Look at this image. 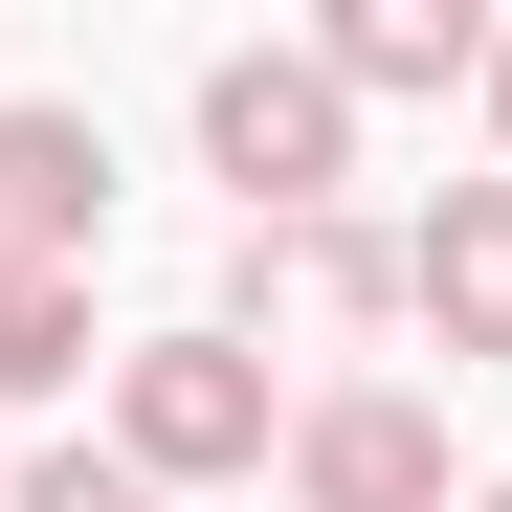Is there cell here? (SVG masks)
<instances>
[{
	"instance_id": "obj_1",
	"label": "cell",
	"mask_w": 512,
	"mask_h": 512,
	"mask_svg": "<svg viewBox=\"0 0 512 512\" xmlns=\"http://www.w3.org/2000/svg\"><path fill=\"white\" fill-rule=\"evenodd\" d=\"M112 468L179 512V490H245V468H290V401L245 334H134L112 357Z\"/></svg>"
},
{
	"instance_id": "obj_5",
	"label": "cell",
	"mask_w": 512,
	"mask_h": 512,
	"mask_svg": "<svg viewBox=\"0 0 512 512\" xmlns=\"http://www.w3.org/2000/svg\"><path fill=\"white\" fill-rule=\"evenodd\" d=\"M112 245V134L90 112H0V268H90Z\"/></svg>"
},
{
	"instance_id": "obj_4",
	"label": "cell",
	"mask_w": 512,
	"mask_h": 512,
	"mask_svg": "<svg viewBox=\"0 0 512 512\" xmlns=\"http://www.w3.org/2000/svg\"><path fill=\"white\" fill-rule=\"evenodd\" d=\"M401 312L446 334V357H512V179H446L401 223Z\"/></svg>"
},
{
	"instance_id": "obj_7",
	"label": "cell",
	"mask_w": 512,
	"mask_h": 512,
	"mask_svg": "<svg viewBox=\"0 0 512 512\" xmlns=\"http://www.w3.org/2000/svg\"><path fill=\"white\" fill-rule=\"evenodd\" d=\"M245 312H334V334H379L401 312V223H245Z\"/></svg>"
},
{
	"instance_id": "obj_8",
	"label": "cell",
	"mask_w": 512,
	"mask_h": 512,
	"mask_svg": "<svg viewBox=\"0 0 512 512\" xmlns=\"http://www.w3.org/2000/svg\"><path fill=\"white\" fill-rule=\"evenodd\" d=\"M90 357V268H0V401H45Z\"/></svg>"
},
{
	"instance_id": "obj_2",
	"label": "cell",
	"mask_w": 512,
	"mask_h": 512,
	"mask_svg": "<svg viewBox=\"0 0 512 512\" xmlns=\"http://www.w3.org/2000/svg\"><path fill=\"white\" fill-rule=\"evenodd\" d=\"M201 156L245 179V223H334V179H357V90H334L312 45H223V67H201Z\"/></svg>"
},
{
	"instance_id": "obj_3",
	"label": "cell",
	"mask_w": 512,
	"mask_h": 512,
	"mask_svg": "<svg viewBox=\"0 0 512 512\" xmlns=\"http://www.w3.org/2000/svg\"><path fill=\"white\" fill-rule=\"evenodd\" d=\"M290 512H446V401H401V379L290 401Z\"/></svg>"
},
{
	"instance_id": "obj_11",
	"label": "cell",
	"mask_w": 512,
	"mask_h": 512,
	"mask_svg": "<svg viewBox=\"0 0 512 512\" xmlns=\"http://www.w3.org/2000/svg\"><path fill=\"white\" fill-rule=\"evenodd\" d=\"M468 512H512V490H468Z\"/></svg>"
},
{
	"instance_id": "obj_10",
	"label": "cell",
	"mask_w": 512,
	"mask_h": 512,
	"mask_svg": "<svg viewBox=\"0 0 512 512\" xmlns=\"http://www.w3.org/2000/svg\"><path fill=\"white\" fill-rule=\"evenodd\" d=\"M490 134H512V23H490ZM490 179H512V156H490Z\"/></svg>"
},
{
	"instance_id": "obj_6",
	"label": "cell",
	"mask_w": 512,
	"mask_h": 512,
	"mask_svg": "<svg viewBox=\"0 0 512 512\" xmlns=\"http://www.w3.org/2000/svg\"><path fill=\"white\" fill-rule=\"evenodd\" d=\"M312 67H334V90H490V0H334V23H312Z\"/></svg>"
},
{
	"instance_id": "obj_9",
	"label": "cell",
	"mask_w": 512,
	"mask_h": 512,
	"mask_svg": "<svg viewBox=\"0 0 512 512\" xmlns=\"http://www.w3.org/2000/svg\"><path fill=\"white\" fill-rule=\"evenodd\" d=\"M0 512H156V490H134L112 446H45V468H23V490H0Z\"/></svg>"
}]
</instances>
